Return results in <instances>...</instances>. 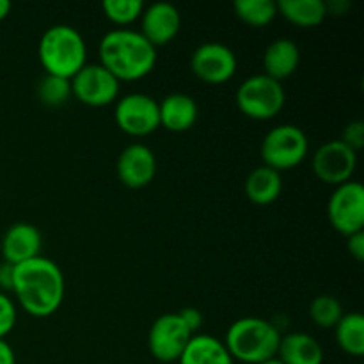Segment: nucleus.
<instances>
[{"mask_svg":"<svg viewBox=\"0 0 364 364\" xmlns=\"http://www.w3.org/2000/svg\"><path fill=\"white\" fill-rule=\"evenodd\" d=\"M259 364H283V363H281L277 358H272V359H269V361H263V363H259Z\"/></svg>","mask_w":364,"mask_h":364,"instance_id":"34","label":"nucleus"},{"mask_svg":"<svg viewBox=\"0 0 364 364\" xmlns=\"http://www.w3.org/2000/svg\"><path fill=\"white\" fill-rule=\"evenodd\" d=\"M281 343V331L270 320L258 316H245L233 322L228 329L224 345L233 361L259 364L277 358Z\"/></svg>","mask_w":364,"mask_h":364,"instance_id":"4","label":"nucleus"},{"mask_svg":"<svg viewBox=\"0 0 364 364\" xmlns=\"http://www.w3.org/2000/svg\"><path fill=\"white\" fill-rule=\"evenodd\" d=\"M347 249L350 252V256L358 262L364 259V230L358 231V233L347 237Z\"/></svg>","mask_w":364,"mask_h":364,"instance_id":"30","label":"nucleus"},{"mask_svg":"<svg viewBox=\"0 0 364 364\" xmlns=\"http://www.w3.org/2000/svg\"><path fill=\"white\" fill-rule=\"evenodd\" d=\"M336 341L341 350L354 358L364 355V316L361 313H347L334 327Z\"/></svg>","mask_w":364,"mask_h":364,"instance_id":"22","label":"nucleus"},{"mask_svg":"<svg viewBox=\"0 0 364 364\" xmlns=\"http://www.w3.org/2000/svg\"><path fill=\"white\" fill-rule=\"evenodd\" d=\"M13 279H14V265L2 262L0 263V291H13Z\"/></svg>","mask_w":364,"mask_h":364,"instance_id":"31","label":"nucleus"},{"mask_svg":"<svg viewBox=\"0 0 364 364\" xmlns=\"http://www.w3.org/2000/svg\"><path fill=\"white\" fill-rule=\"evenodd\" d=\"M340 141L345 142L348 148L354 149L355 153H358L359 149H363V146H364V123L363 121H359V119L350 121V123L345 127Z\"/></svg>","mask_w":364,"mask_h":364,"instance_id":"28","label":"nucleus"},{"mask_svg":"<svg viewBox=\"0 0 364 364\" xmlns=\"http://www.w3.org/2000/svg\"><path fill=\"white\" fill-rule=\"evenodd\" d=\"M0 364H16L13 347L6 340H0Z\"/></svg>","mask_w":364,"mask_h":364,"instance_id":"32","label":"nucleus"},{"mask_svg":"<svg viewBox=\"0 0 364 364\" xmlns=\"http://www.w3.org/2000/svg\"><path fill=\"white\" fill-rule=\"evenodd\" d=\"M287 103V92L281 82L265 73L245 78L237 89V107L244 116L256 121L274 119Z\"/></svg>","mask_w":364,"mask_h":364,"instance_id":"5","label":"nucleus"},{"mask_svg":"<svg viewBox=\"0 0 364 364\" xmlns=\"http://www.w3.org/2000/svg\"><path fill=\"white\" fill-rule=\"evenodd\" d=\"M160 127L173 134L191 130L199 117V107L191 95L173 92L159 103Z\"/></svg>","mask_w":364,"mask_h":364,"instance_id":"16","label":"nucleus"},{"mask_svg":"<svg viewBox=\"0 0 364 364\" xmlns=\"http://www.w3.org/2000/svg\"><path fill=\"white\" fill-rule=\"evenodd\" d=\"M244 192L251 203L258 206L272 205L283 192V176L267 166H258L247 174Z\"/></svg>","mask_w":364,"mask_h":364,"instance_id":"19","label":"nucleus"},{"mask_svg":"<svg viewBox=\"0 0 364 364\" xmlns=\"http://www.w3.org/2000/svg\"><path fill=\"white\" fill-rule=\"evenodd\" d=\"M13 294L25 313L34 318H48L63 306L66 279L55 262L38 256L14 265Z\"/></svg>","mask_w":364,"mask_h":364,"instance_id":"1","label":"nucleus"},{"mask_svg":"<svg viewBox=\"0 0 364 364\" xmlns=\"http://www.w3.org/2000/svg\"><path fill=\"white\" fill-rule=\"evenodd\" d=\"M117 128L132 137H146L160 128L159 102L144 92H130L117 98L114 109Z\"/></svg>","mask_w":364,"mask_h":364,"instance_id":"8","label":"nucleus"},{"mask_svg":"<svg viewBox=\"0 0 364 364\" xmlns=\"http://www.w3.org/2000/svg\"><path fill=\"white\" fill-rule=\"evenodd\" d=\"M311 167L320 181L338 187L350 181L354 176L358 167V153L340 139L327 141L313 155Z\"/></svg>","mask_w":364,"mask_h":364,"instance_id":"11","label":"nucleus"},{"mask_svg":"<svg viewBox=\"0 0 364 364\" xmlns=\"http://www.w3.org/2000/svg\"><path fill=\"white\" fill-rule=\"evenodd\" d=\"M16 320L18 313L13 299H9V295L0 291V340H6L7 334L13 333Z\"/></svg>","mask_w":364,"mask_h":364,"instance_id":"27","label":"nucleus"},{"mask_svg":"<svg viewBox=\"0 0 364 364\" xmlns=\"http://www.w3.org/2000/svg\"><path fill=\"white\" fill-rule=\"evenodd\" d=\"M38 57L46 75L71 80L87 64V45L71 25H52L39 39Z\"/></svg>","mask_w":364,"mask_h":364,"instance_id":"3","label":"nucleus"},{"mask_svg":"<svg viewBox=\"0 0 364 364\" xmlns=\"http://www.w3.org/2000/svg\"><path fill=\"white\" fill-rule=\"evenodd\" d=\"M141 34L155 48L169 45L181 28V14L178 7L171 2H155L144 7L141 14Z\"/></svg>","mask_w":364,"mask_h":364,"instance_id":"14","label":"nucleus"},{"mask_svg":"<svg viewBox=\"0 0 364 364\" xmlns=\"http://www.w3.org/2000/svg\"><path fill=\"white\" fill-rule=\"evenodd\" d=\"M301 63V50L294 39H274L263 53V73L281 82L291 77Z\"/></svg>","mask_w":364,"mask_h":364,"instance_id":"17","label":"nucleus"},{"mask_svg":"<svg viewBox=\"0 0 364 364\" xmlns=\"http://www.w3.org/2000/svg\"><path fill=\"white\" fill-rule=\"evenodd\" d=\"M327 217L343 237L364 230V187L361 181L350 180L334 187L327 203Z\"/></svg>","mask_w":364,"mask_h":364,"instance_id":"7","label":"nucleus"},{"mask_svg":"<svg viewBox=\"0 0 364 364\" xmlns=\"http://www.w3.org/2000/svg\"><path fill=\"white\" fill-rule=\"evenodd\" d=\"M100 64L119 82H135L148 77L156 64V48L134 28H114L98 46Z\"/></svg>","mask_w":364,"mask_h":364,"instance_id":"2","label":"nucleus"},{"mask_svg":"<svg viewBox=\"0 0 364 364\" xmlns=\"http://www.w3.org/2000/svg\"><path fill=\"white\" fill-rule=\"evenodd\" d=\"M277 359L283 364H323V348L308 333H290L281 336Z\"/></svg>","mask_w":364,"mask_h":364,"instance_id":"18","label":"nucleus"},{"mask_svg":"<svg viewBox=\"0 0 364 364\" xmlns=\"http://www.w3.org/2000/svg\"><path fill=\"white\" fill-rule=\"evenodd\" d=\"M41 231L28 223H16L7 228L0 244L4 262L9 265H20L28 259L38 258L41 256Z\"/></svg>","mask_w":364,"mask_h":364,"instance_id":"15","label":"nucleus"},{"mask_svg":"<svg viewBox=\"0 0 364 364\" xmlns=\"http://www.w3.org/2000/svg\"><path fill=\"white\" fill-rule=\"evenodd\" d=\"M233 11L245 25L267 27L277 16V4L274 0H235Z\"/></svg>","mask_w":364,"mask_h":364,"instance_id":"23","label":"nucleus"},{"mask_svg":"<svg viewBox=\"0 0 364 364\" xmlns=\"http://www.w3.org/2000/svg\"><path fill=\"white\" fill-rule=\"evenodd\" d=\"M238 60L233 50L219 41L201 43L191 55V70L205 84H226L237 73Z\"/></svg>","mask_w":364,"mask_h":364,"instance_id":"10","label":"nucleus"},{"mask_svg":"<svg viewBox=\"0 0 364 364\" xmlns=\"http://www.w3.org/2000/svg\"><path fill=\"white\" fill-rule=\"evenodd\" d=\"M178 316L181 318V322L185 323L188 331L192 334H198V331L203 326V313L196 308H183L181 311H178Z\"/></svg>","mask_w":364,"mask_h":364,"instance_id":"29","label":"nucleus"},{"mask_svg":"<svg viewBox=\"0 0 364 364\" xmlns=\"http://www.w3.org/2000/svg\"><path fill=\"white\" fill-rule=\"evenodd\" d=\"M71 82L68 78L45 75L38 84V98L46 107H63L71 98Z\"/></svg>","mask_w":364,"mask_h":364,"instance_id":"26","label":"nucleus"},{"mask_svg":"<svg viewBox=\"0 0 364 364\" xmlns=\"http://www.w3.org/2000/svg\"><path fill=\"white\" fill-rule=\"evenodd\" d=\"M144 7L142 0H105L102 4L107 20H110L119 28H127L128 25L137 21Z\"/></svg>","mask_w":364,"mask_h":364,"instance_id":"25","label":"nucleus"},{"mask_svg":"<svg viewBox=\"0 0 364 364\" xmlns=\"http://www.w3.org/2000/svg\"><path fill=\"white\" fill-rule=\"evenodd\" d=\"M309 151V141L304 130L295 124H279L263 137L259 155L263 166L277 171H288L301 166Z\"/></svg>","mask_w":364,"mask_h":364,"instance_id":"6","label":"nucleus"},{"mask_svg":"<svg viewBox=\"0 0 364 364\" xmlns=\"http://www.w3.org/2000/svg\"><path fill=\"white\" fill-rule=\"evenodd\" d=\"M11 13V2L7 0H0V21L6 20Z\"/></svg>","mask_w":364,"mask_h":364,"instance_id":"33","label":"nucleus"},{"mask_svg":"<svg viewBox=\"0 0 364 364\" xmlns=\"http://www.w3.org/2000/svg\"><path fill=\"white\" fill-rule=\"evenodd\" d=\"M194 334L185 327L178 313H166L153 322L148 333V347L160 363H176Z\"/></svg>","mask_w":364,"mask_h":364,"instance_id":"12","label":"nucleus"},{"mask_svg":"<svg viewBox=\"0 0 364 364\" xmlns=\"http://www.w3.org/2000/svg\"><path fill=\"white\" fill-rule=\"evenodd\" d=\"M71 95L87 107H107L119 98L121 82L102 64H85L71 78Z\"/></svg>","mask_w":364,"mask_h":364,"instance_id":"9","label":"nucleus"},{"mask_svg":"<svg viewBox=\"0 0 364 364\" xmlns=\"http://www.w3.org/2000/svg\"><path fill=\"white\" fill-rule=\"evenodd\" d=\"M156 169V156L151 149L146 144H135L127 146L123 151L119 153L116 162V173L121 183L128 188H144L155 180Z\"/></svg>","mask_w":364,"mask_h":364,"instance_id":"13","label":"nucleus"},{"mask_svg":"<svg viewBox=\"0 0 364 364\" xmlns=\"http://www.w3.org/2000/svg\"><path fill=\"white\" fill-rule=\"evenodd\" d=\"M343 315V306L334 295H318L309 304V318L322 329H334Z\"/></svg>","mask_w":364,"mask_h":364,"instance_id":"24","label":"nucleus"},{"mask_svg":"<svg viewBox=\"0 0 364 364\" xmlns=\"http://www.w3.org/2000/svg\"><path fill=\"white\" fill-rule=\"evenodd\" d=\"M180 364H233L223 340L210 334H194L178 359Z\"/></svg>","mask_w":364,"mask_h":364,"instance_id":"20","label":"nucleus"},{"mask_svg":"<svg viewBox=\"0 0 364 364\" xmlns=\"http://www.w3.org/2000/svg\"><path fill=\"white\" fill-rule=\"evenodd\" d=\"M276 4L277 14L297 27H316L327 16V7L323 0H279Z\"/></svg>","mask_w":364,"mask_h":364,"instance_id":"21","label":"nucleus"}]
</instances>
